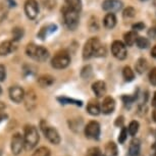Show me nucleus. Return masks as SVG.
<instances>
[{"instance_id": "nucleus-1", "label": "nucleus", "mask_w": 156, "mask_h": 156, "mask_svg": "<svg viewBox=\"0 0 156 156\" xmlns=\"http://www.w3.org/2000/svg\"><path fill=\"white\" fill-rule=\"evenodd\" d=\"M106 55V49L102 45L98 38L93 37L85 43L83 48V58L85 60L90 59L91 57H102Z\"/></svg>"}, {"instance_id": "nucleus-2", "label": "nucleus", "mask_w": 156, "mask_h": 156, "mask_svg": "<svg viewBox=\"0 0 156 156\" xmlns=\"http://www.w3.org/2000/svg\"><path fill=\"white\" fill-rule=\"evenodd\" d=\"M26 53L29 57L33 58L34 60L39 61V62H43L46 61L49 58V51L45 47L36 45L34 43H30L27 45L26 48Z\"/></svg>"}, {"instance_id": "nucleus-3", "label": "nucleus", "mask_w": 156, "mask_h": 156, "mask_svg": "<svg viewBox=\"0 0 156 156\" xmlns=\"http://www.w3.org/2000/svg\"><path fill=\"white\" fill-rule=\"evenodd\" d=\"M61 13H62L63 22H64L66 27L70 31L76 30L79 26V20H80L78 11L73 10L72 8L67 7L66 5H64V6L61 8Z\"/></svg>"}, {"instance_id": "nucleus-4", "label": "nucleus", "mask_w": 156, "mask_h": 156, "mask_svg": "<svg viewBox=\"0 0 156 156\" xmlns=\"http://www.w3.org/2000/svg\"><path fill=\"white\" fill-rule=\"evenodd\" d=\"M23 141H25L26 150H32L36 147L38 142H39V133H38V129L36 126H26Z\"/></svg>"}, {"instance_id": "nucleus-5", "label": "nucleus", "mask_w": 156, "mask_h": 156, "mask_svg": "<svg viewBox=\"0 0 156 156\" xmlns=\"http://www.w3.org/2000/svg\"><path fill=\"white\" fill-rule=\"evenodd\" d=\"M70 63V56L69 52L66 50H61L58 51L54 55L53 58L51 59V66L52 67L56 69H63L69 66Z\"/></svg>"}, {"instance_id": "nucleus-6", "label": "nucleus", "mask_w": 156, "mask_h": 156, "mask_svg": "<svg viewBox=\"0 0 156 156\" xmlns=\"http://www.w3.org/2000/svg\"><path fill=\"white\" fill-rule=\"evenodd\" d=\"M41 128H42L44 136H45V138L49 141L50 143L54 144V145L59 144L60 136H59V134H58V132L56 131V129H55L54 128H52V126H48L47 123L43 125V122H42V125H41Z\"/></svg>"}, {"instance_id": "nucleus-7", "label": "nucleus", "mask_w": 156, "mask_h": 156, "mask_svg": "<svg viewBox=\"0 0 156 156\" xmlns=\"http://www.w3.org/2000/svg\"><path fill=\"white\" fill-rule=\"evenodd\" d=\"M23 9L28 19L35 20L39 14V4L37 0H26Z\"/></svg>"}, {"instance_id": "nucleus-8", "label": "nucleus", "mask_w": 156, "mask_h": 156, "mask_svg": "<svg viewBox=\"0 0 156 156\" xmlns=\"http://www.w3.org/2000/svg\"><path fill=\"white\" fill-rule=\"evenodd\" d=\"M111 52H112L113 56L119 60L126 59V55H128V51H126V44H123L122 41H114L111 44Z\"/></svg>"}, {"instance_id": "nucleus-9", "label": "nucleus", "mask_w": 156, "mask_h": 156, "mask_svg": "<svg viewBox=\"0 0 156 156\" xmlns=\"http://www.w3.org/2000/svg\"><path fill=\"white\" fill-rule=\"evenodd\" d=\"M11 152L14 155H19L23 149L25 148V141H23V137L20 134L16 133L14 134L12 138H11V144H10Z\"/></svg>"}, {"instance_id": "nucleus-10", "label": "nucleus", "mask_w": 156, "mask_h": 156, "mask_svg": "<svg viewBox=\"0 0 156 156\" xmlns=\"http://www.w3.org/2000/svg\"><path fill=\"white\" fill-rule=\"evenodd\" d=\"M85 135L89 139H98L100 135V125L95 120L90 122L85 126Z\"/></svg>"}, {"instance_id": "nucleus-11", "label": "nucleus", "mask_w": 156, "mask_h": 156, "mask_svg": "<svg viewBox=\"0 0 156 156\" xmlns=\"http://www.w3.org/2000/svg\"><path fill=\"white\" fill-rule=\"evenodd\" d=\"M122 7V2L120 0H104L102 2L103 10L107 12L114 13L116 11H119Z\"/></svg>"}, {"instance_id": "nucleus-12", "label": "nucleus", "mask_w": 156, "mask_h": 156, "mask_svg": "<svg viewBox=\"0 0 156 156\" xmlns=\"http://www.w3.org/2000/svg\"><path fill=\"white\" fill-rule=\"evenodd\" d=\"M8 94H9V98L12 100L13 102H16V103H20V102H22L23 100L25 99V95H26L25 91H23V88L20 87V86H12V87H10Z\"/></svg>"}, {"instance_id": "nucleus-13", "label": "nucleus", "mask_w": 156, "mask_h": 156, "mask_svg": "<svg viewBox=\"0 0 156 156\" xmlns=\"http://www.w3.org/2000/svg\"><path fill=\"white\" fill-rule=\"evenodd\" d=\"M114 108H115V101L112 97H105L103 99V102L101 104V111L103 113L105 114H109V113H112Z\"/></svg>"}, {"instance_id": "nucleus-14", "label": "nucleus", "mask_w": 156, "mask_h": 156, "mask_svg": "<svg viewBox=\"0 0 156 156\" xmlns=\"http://www.w3.org/2000/svg\"><path fill=\"white\" fill-rule=\"evenodd\" d=\"M14 41H4L0 44V56H6L12 51H14Z\"/></svg>"}, {"instance_id": "nucleus-15", "label": "nucleus", "mask_w": 156, "mask_h": 156, "mask_svg": "<svg viewBox=\"0 0 156 156\" xmlns=\"http://www.w3.org/2000/svg\"><path fill=\"white\" fill-rule=\"evenodd\" d=\"M92 90L94 94L100 98V97L104 96L105 93H106V85L103 81H97L95 83H93L92 85Z\"/></svg>"}, {"instance_id": "nucleus-16", "label": "nucleus", "mask_w": 156, "mask_h": 156, "mask_svg": "<svg viewBox=\"0 0 156 156\" xmlns=\"http://www.w3.org/2000/svg\"><path fill=\"white\" fill-rule=\"evenodd\" d=\"M56 30H57V26L53 25V23L44 26V27L40 30L39 34H38V37H39L41 40H45V38L48 36V35L52 34L53 32H55Z\"/></svg>"}, {"instance_id": "nucleus-17", "label": "nucleus", "mask_w": 156, "mask_h": 156, "mask_svg": "<svg viewBox=\"0 0 156 156\" xmlns=\"http://www.w3.org/2000/svg\"><path fill=\"white\" fill-rule=\"evenodd\" d=\"M116 16L114 13H111V12H108L106 16H104V19H103V25H104V27L108 29V30H111V29H113L115 27L116 25Z\"/></svg>"}, {"instance_id": "nucleus-18", "label": "nucleus", "mask_w": 156, "mask_h": 156, "mask_svg": "<svg viewBox=\"0 0 156 156\" xmlns=\"http://www.w3.org/2000/svg\"><path fill=\"white\" fill-rule=\"evenodd\" d=\"M25 102H26V107L29 110H32L36 105V95L33 91H29V92L25 95Z\"/></svg>"}, {"instance_id": "nucleus-19", "label": "nucleus", "mask_w": 156, "mask_h": 156, "mask_svg": "<svg viewBox=\"0 0 156 156\" xmlns=\"http://www.w3.org/2000/svg\"><path fill=\"white\" fill-rule=\"evenodd\" d=\"M141 149V142L139 139H134L129 144V154L131 156H138Z\"/></svg>"}, {"instance_id": "nucleus-20", "label": "nucleus", "mask_w": 156, "mask_h": 156, "mask_svg": "<svg viewBox=\"0 0 156 156\" xmlns=\"http://www.w3.org/2000/svg\"><path fill=\"white\" fill-rule=\"evenodd\" d=\"M123 39H125L126 46H133L134 44L137 42V39H138L137 32H135V31L128 32V33L125 34Z\"/></svg>"}, {"instance_id": "nucleus-21", "label": "nucleus", "mask_w": 156, "mask_h": 156, "mask_svg": "<svg viewBox=\"0 0 156 156\" xmlns=\"http://www.w3.org/2000/svg\"><path fill=\"white\" fill-rule=\"evenodd\" d=\"M54 83V78L50 75H43L38 79V84L42 88H46L51 86Z\"/></svg>"}, {"instance_id": "nucleus-22", "label": "nucleus", "mask_w": 156, "mask_h": 156, "mask_svg": "<svg viewBox=\"0 0 156 156\" xmlns=\"http://www.w3.org/2000/svg\"><path fill=\"white\" fill-rule=\"evenodd\" d=\"M135 67H136V70L137 73H144L148 69V62L145 58H139L137 60L136 64H135Z\"/></svg>"}, {"instance_id": "nucleus-23", "label": "nucleus", "mask_w": 156, "mask_h": 156, "mask_svg": "<svg viewBox=\"0 0 156 156\" xmlns=\"http://www.w3.org/2000/svg\"><path fill=\"white\" fill-rule=\"evenodd\" d=\"M87 111L91 115H98L101 112V107L99 106V104L97 102H90L87 105Z\"/></svg>"}, {"instance_id": "nucleus-24", "label": "nucleus", "mask_w": 156, "mask_h": 156, "mask_svg": "<svg viewBox=\"0 0 156 156\" xmlns=\"http://www.w3.org/2000/svg\"><path fill=\"white\" fill-rule=\"evenodd\" d=\"M66 5L67 7L72 8V9L80 12L82 10V1L81 0H64Z\"/></svg>"}, {"instance_id": "nucleus-25", "label": "nucleus", "mask_w": 156, "mask_h": 156, "mask_svg": "<svg viewBox=\"0 0 156 156\" xmlns=\"http://www.w3.org/2000/svg\"><path fill=\"white\" fill-rule=\"evenodd\" d=\"M11 34H12V41H14V42H19V41L23 39V35H25V31H23V28L16 27L12 29Z\"/></svg>"}, {"instance_id": "nucleus-26", "label": "nucleus", "mask_w": 156, "mask_h": 156, "mask_svg": "<svg viewBox=\"0 0 156 156\" xmlns=\"http://www.w3.org/2000/svg\"><path fill=\"white\" fill-rule=\"evenodd\" d=\"M122 76L126 82H131L134 80L135 78V73L134 70L131 69L129 66H125L122 69Z\"/></svg>"}, {"instance_id": "nucleus-27", "label": "nucleus", "mask_w": 156, "mask_h": 156, "mask_svg": "<svg viewBox=\"0 0 156 156\" xmlns=\"http://www.w3.org/2000/svg\"><path fill=\"white\" fill-rule=\"evenodd\" d=\"M105 151L108 156H116L117 155V147L113 142L107 143L106 147H105Z\"/></svg>"}, {"instance_id": "nucleus-28", "label": "nucleus", "mask_w": 156, "mask_h": 156, "mask_svg": "<svg viewBox=\"0 0 156 156\" xmlns=\"http://www.w3.org/2000/svg\"><path fill=\"white\" fill-rule=\"evenodd\" d=\"M57 100L61 104H75L76 106H82V101H79V100H75V99H69L67 97H58Z\"/></svg>"}, {"instance_id": "nucleus-29", "label": "nucleus", "mask_w": 156, "mask_h": 156, "mask_svg": "<svg viewBox=\"0 0 156 156\" xmlns=\"http://www.w3.org/2000/svg\"><path fill=\"white\" fill-rule=\"evenodd\" d=\"M136 44L140 49H147L150 46V41L146 37H138Z\"/></svg>"}, {"instance_id": "nucleus-30", "label": "nucleus", "mask_w": 156, "mask_h": 156, "mask_svg": "<svg viewBox=\"0 0 156 156\" xmlns=\"http://www.w3.org/2000/svg\"><path fill=\"white\" fill-rule=\"evenodd\" d=\"M138 131H139V122H136V120H133V122H129V128H128V132L131 136H135Z\"/></svg>"}, {"instance_id": "nucleus-31", "label": "nucleus", "mask_w": 156, "mask_h": 156, "mask_svg": "<svg viewBox=\"0 0 156 156\" xmlns=\"http://www.w3.org/2000/svg\"><path fill=\"white\" fill-rule=\"evenodd\" d=\"M50 155H51V153H50V150L47 147H40V148H38L32 154V156H50Z\"/></svg>"}, {"instance_id": "nucleus-32", "label": "nucleus", "mask_w": 156, "mask_h": 156, "mask_svg": "<svg viewBox=\"0 0 156 156\" xmlns=\"http://www.w3.org/2000/svg\"><path fill=\"white\" fill-rule=\"evenodd\" d=\"M122 16L125 19H132V17H134L136 16V10H135V8L133 7H126L125 10H123L122 12Z\"/></svg>"}, {"instance_id": "nucleus-33", "label": "nucleus", "mask_w": 156, "mask_h": 156, "mask_svg": "<svg viewBox=\"0 0 156 156\" xmlns=\"http://www.w3.org/2000/svg\"><path fill=\"white\" fill-rule=\"evenodd\" d=\"M7 12H8V6H7V5L0 3V23L6 19Z\"/></svg>"}, {"instance_id": "nucleus-34", "label": "nucleus", "mask_w": 156, "mask_h": 156, "mask_svg": "<svg viewBox=\"0 0 156 156\" xmlns=\"http://www.w3.org/2000/svg\"><path fill=\"white\" fill-rule=\"evenodd\" d=\"M86 156H101V151L97 147H93V148H90L88 150Z\"/></svg>"}, {"instance_id": "nucleus-35", "label": "nucleus", "mask_w": 156, "mask_h": 156, "mask_svg": "<svg viewBox=\"0 0 156 156\" xmlns=\"http://www.w3.org/2000/svg\"><path fill=\"white\" fill-rule=\"evenodd\" d=\"M82 76L85 79H88L89 76L92 75V67H91L90 66H85L83 69H82Z\"/></svg>"}, {"instance_id": "nucleus-36", "label": "nucleus", "mask_w": 156, "mask_h": 156, "mask_svg": "<svg viewBox=\"0 0 156 156\" xmlns=\"http://www.w3.org/2000/svg\"><path fill=\"white\" fill-rule=\"evenodd\" d=\"M126 136H128V131H126V128H122V132H120V134H119V142L120 144L125 143V141L126 139Z\"/></svg>"}, {"instance_id": "nucleus-37", "label": "nucleus", "mask_w": 156, "mask_h": 156, "mask_svg": "<svg viewBox=\"0 0 156 156\" xmlns=\"http://www.w3.org/2000/svg\"><path fill=\"white\" fill-rule=\"evenodd\" d=\"M149 81L152 85H156V67L150 70L149 73Z\"/></svg>"}, {"instance_id": "nucleus-38", "label": "nucleus", "mask_w": 156, "mask_h": 156, "mask_svg": "<svg viewBox=\"0 0 156 156\" xmlns=\"http://www.w3.org/2000/svg\"><path fill=\"white\" fill-rule=\"evenodd\" d=\"M6 78V69L3 64H0V82H3Z\"/></svg>"}, {"instance_id": "nucleus-39", "label": "nucleus", "mask_w": 156, "mask_h": 156, "mask_svg": "<svg viewBox=\"0 0 156 156\" xmlns=\"http://www.w3.org/2000/svg\"><path fill=\"white\" fill-rule=\"evenodd\" d=\"M144 28H145V25H144L143 23H135V25L133 26V30L135 32H137V31H142L144 30Z\"/></svg>"}, {"instance_id": "nucleus-40", "label": "nucleus", "mask_w": 156, "mask_h": 156, "mask_svg": "<svg viewBox=\"0 0 156 156\" xmlns=\"http://www.w3.org/2000/svg\"><path fill=\"white\" fill-rule=\"evenodd\" d=\"M148 36L152 39H156V26L154 27L150 28L149 31H148Z\"/></svg>"}, {"instance_id": "nucleus-41", "label": "nucleus", "mask_w": 156, "mask_h": 156, "mask_svg": "<svg viewBox=\"0 0 156 156\" xmlns=\"http://www.w3.org/2000/svg\"><path fill=\"white\" fill-rule=\"evenodd\" d=\"M6 5L8 7H16V2L14 0H6Z\"/></svg>"}, {"instance_id": "nucleus-42", "label": "nucleus", "mask_w": 156, "mask_h": 156, "mask_svg": "<svg viewBox=\"0 0 156 156\" xmlns=\"http://www.w3.org/2000/svg\"><path fill=\"white\" fill-rule=\"evenodd\" d=\"M123 123V117L120 116V117H117L116 119V122H115V125L116 126H122Z\"/></svg>"}, {"instance_id": "nucleus-43", "label": "nucleus", "mask_w": 156, "mask_h": 156, "mask_svg": "<svg viewBox=\"0 0 156 156\" xmlns=\"http://www.w3.org/2000/svg\"><path fill=\"white\" fill-rule=\"evenodd\" d=\"M151 56L156 58V45L153 46V48L151 49Z\"/></svg>"}, {"instance_id": "nucleus-44", "label": "nucleus", "mask_w": 156, "mask_h": 156, "mask_svg": "<svg viewBox=\"0 0 156 156\" xmlns=\"http://www.w3.org/2000/svg\"><path fill=\"white\" fill-rule=\"evenodd\" d=\"M7 119V115H6V114L0 112V122H3V120H4V119Z\"/></svg>"}, {"instance_id": "nucleus-45", "label": "nucleus", "mask_w": 156, "mask_h": 156, "mask_svg": "<svg viewBox=\"0 0 156 156\" xmlns=\"http://www.w3.org/2000/svg\"><path fill=\"white\" fill-rule=\"evenodd\" d=\"M152 105L153 106L156 107V92L154 93V96H153V99H152Z\"/></svg>"}, {"instance_id": "nucleus-46", "label": "nucleus", "mask_w": 156, "mask_h": 156, "mask_svg": "<svg viewBox=\"0 0 156 156\" xmlns=\"http://www.w3.org/2000/svg\"><path fill=\"white\" fill-rule=\"evenodd\" d=\"M152 117H153V119H154V122H156V107L154 108V110H153V112H152Z\"/></svg>"}, {"instance_id": "nucleus-47", "label": "nucleus", "mask_w": 156, "mask_h": 156, "mask_svg": "<svg viewBox=\"0 0 156 156\" xmlns=\"http://www.w3.org/2000/svg\"><path fill=\"white\" fill-rule=\"evenodd\" d=\"M4 108V104H2V102H0V110Z\"/></svg>"}, {"instance_id": "nucleus-48", "label": "nucleus", "mask_w": 156, "mask_h": 156, "mask_svg": "<svg viewBox=\"0 0 156 156\" xmlns=\"http://www.w3.org/2000/svg\"><path fill=\"white\" fill-rule=\"evenodd\" d=\"M1 93H2V89H1V87H0V95H1Z\"/></svg>"}, {"instance_id": "nucleus-49", "label": "nucleus", "mask_w": 156, "mask_h": 156, "mask_svg": "<svg viewBox=\"0 0 156 156\" xmlns=\"http://www.w3.org/2000/svg\"><path fill=\"white\" fill-rule=\"evenodd\" d=\"M154 149H155V156H156V145L154 146Z\"/></svg>"}, {"instance_id": "nucleus-50", "label": "nucleus", "mask_w": 156, "mask_h": 156, "mask_svg": "<svg viewBox=\"0 0 156 156\" xmlns=\"http://www.w3.org/2000/svg\"><path fill=\"white\" fill-rule=\"evenodd\" d=\"M141 1H147V0H141Z\"/></svg>"}]
</instances>
